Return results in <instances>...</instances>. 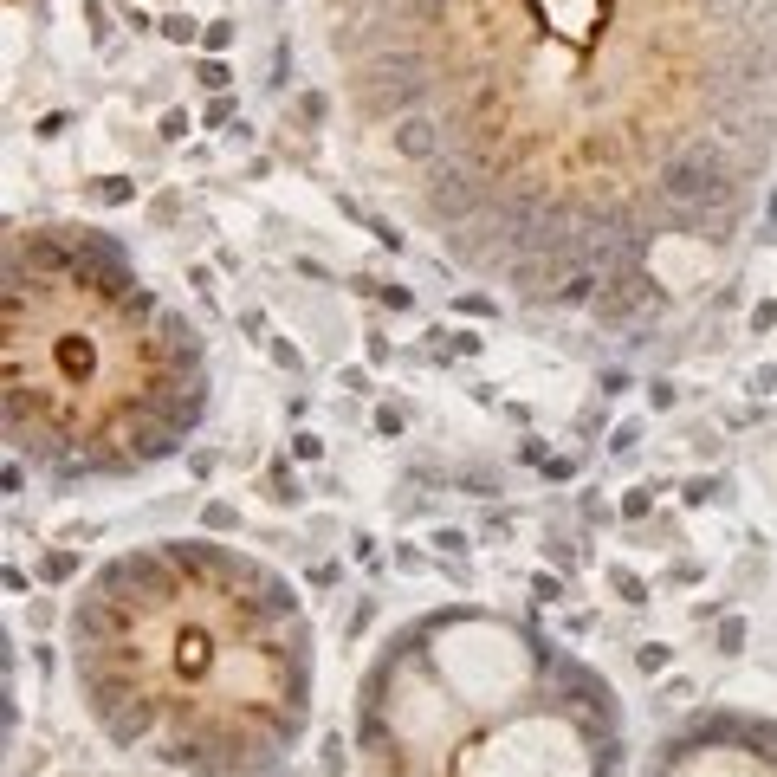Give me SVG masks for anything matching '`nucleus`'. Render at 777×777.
<instances>
[{
  "mask_svg": "<svg viewBox=\"0 0 777 777\" xmlns=\"http://www.w3.org/2000/svg\"><path fill=\"white\" fill-rule=\"evenodd\" d=\"M85 719L169 777H266L311 726L298 590L214 538L136 544L85 577L65 622Z\"/></svg>",
  "mask_w": 777,
  "mask_h": 777,
  "instance_id": "1",
  "label": "nucleus"
},
{
  "mask_svg": "<svg viewBox=\"0 0 777 777\" xmlns=\"http://www.w3.org/2000/svg\"><path fill=\"white\" fill-rule=\"evenodd\" d=\"M635 777H777V719L745 706H706L667 726Z\"/></svg>",
  "mask_w": 777,
  "mask_h": 777,
  "instance_id": "4",
  "label": "nucleus"
},
{
  "mask_svg": "<svg viewBox=\"0 0 777 777\" xmlns=\"http://www.w3.org/2000/svg\"><path fill=\"white\" fill-rule=\"evenodd\" d=\"M208 421V350L98 227L7 240V441L59 486L124 480Z\"/></svg>",
  "mask_w": 777,
  "mask_h": 777,
  "instance_id": "2",
  "label": "nucleus"
},
{
  "mask_svg": "<svg viewBox=\"0 0 777 777\" xmlns=\"http://www.w3.org/2000/svg\"><path fill=\"white\" fill-rule=\"evenodd\" d=\"M350 739L363 777H629L616 687L486 609L395 629L357 687Z\"/></svg>",
  "mask_w": 777,
  "mask_h": 777,
  "instance_id": "3",
  "label": "nucleus"
}]
</instances>
